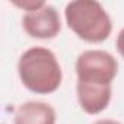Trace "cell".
<instances>
[{"label":"cell","mask_w":124,"mask_h":124,"mask_svg":"<svg viewBox=\"0 0 124 124\" xmlns=\"http://www.w3.org/2000/svg\"><path fill=\"white\" fill-rule=\"evenodd\" d=\"M18 73L22 85L39 95L55 92L63 80V72L55 54L45 47L26 50L19 57Z\"/></svg>","instance_id":"obj_1"},{"label":"cell","mask_w":124,"mask_h":124,"mask_svg":"<svg viewBox=\"0 0 124 124\" xmlns=\"http://www.w3.org/2000/svg\"><path fill=\"white\" fill-rule=\"evenodd\" d=\"M64 18L67 26L83 41L99 44L108 39L112 21L104 6L95 0H75L66 5Z\"/></svg>","instance_id":"obj_2"},{"label":"cell","mask_w":124,"mask_h":124,"mask_svg":"<svg viewBox=\"0 0 124 124\" xmlns=\"http://www.w3.org/2000/svg\"><path fill=\"white\" fill-rule=\"evenodd\" d=\"M75 69L79 82L111 86L118 73V63L108 51L86 50L78 57Z\"/></svg>","instance_id":"obj_3"},{"label":"cell","mask_w":124,"mask_h":124,"mask_svg":"<svg viewBox=\"0 0 124 124\" xmlns=\"http://www.w3.org/2000/svg\"><path fill=\"white\" fill-rule=\"evenodd\" d=\"M22 26L31 38L53 39L61 31V21L55 8L45 5L38 10L25 13L22 18Z\"/></svg>","instance_id":"obj_4"},{"label":"cell","mask_w":124,"mask_h":124,"mask_svg":"<svg viewBox=\"0 0 124 124\" xmlns=\"http://www.w3.org/2000/svg\"><path fill=\"white\" fill-rule=\"evenodd\" d=\"M76 93L80 108L89 114L95 115L102 112L111 101V86L108 85H93V83H85L79 82L76 83Z\"/></svg>","instance_id":"obj_5"},{"label":"cell","mask_w":124,"mask_h":124,"mask_svg":"<svg viewBox=\"0 0 124 124\" xmlns=\"http://www.w3.org/2000/svg\"><path fill=\"white\" fill-rule=\"evenodd\" d=\"M55 109L41 101H28L15 112V124H55Z\"/></svg>","instance_id":"obj_6"},{"label":"cell","mask_w":124,"mask_h":124,"mask_svg":"<svg viewBox=\"0 0 124 124\" xmlns=\"http://www.w3.org/2000/svg\"><path fill=\"white\" fill-rule=\"evenodd\" d=\"M13 5L18 6L19 9H23V10L28 13V12H34V10L41 9V8L45 6L47 3H44V2H35V0H23V2H18V0H13Z\"/></svg>","instance_id":"obj_7"},{"label":"cell","mask_w":124,"mask_h":124,"mask_svg":"<svg viewBox=\"0 0 124 124\" xmlns=\"http://www.w3.org/2000/svg\"><path fill=\"white\" fill-rule=\"evenodd\" d=\"M115 45H117V50H118L120 55L124 58V28L118 32V35H117V41H115Z\"/></svg>","instance_id":"obj_8"},{"label":"cell","mask_w":124,"mask_h":124,"mask_svg":"<svg viewBox=\"0 0 124 124\" xmlns=\"http://www.w3.org/2000/svg\"><path fill=\"white\" fill-rule=\"evenodd\" d=\"M93 124H121V123H118V121H115V120H109V118H102V120L95 121Z\"/></svg>","instance_id":"obj_9"}]
</instances>
